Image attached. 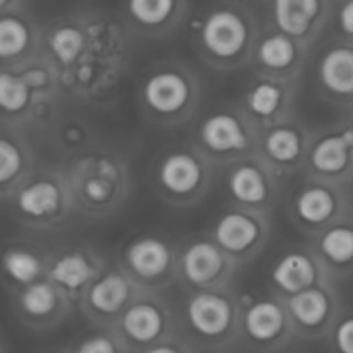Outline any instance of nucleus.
<instances>
[{
    "label": "nucleus",
    "mask_w": 353,
    "mask_h": 353,
    "mask_svg": "<svg viewBox=\"0 0 353 353\" xmlns=\"http://www.w3.org/2000/svg\"><path fill=\"white\" fill-rule=\"evenodd\" d=\"M259 2H264V3H269V0H259Z\"/></svg>",
    "instance_id": "c03bdc74"
},
{
    "label": "nucleus",
    "mask_w": 353,
    "mask_h": 353,
    "mask_svg": "<svg viewBox=\"0 0 353 353\" xmlns=\"http://www.w3.org/2000/svg\"><path fill=\"white\" fill-rule=\"evenodd\" d=\"M141 117L159 130H176L199 114L202 81L188 62L165 59L150 65L137 86Z\"/></svg>",
    "instance_id": "39448f33"
},
{
    "label": "nucleus",
    "mask_w": 353,
    "mask_h": 353,
    "mask_svg": "<svg viewBox=\"0 0 353 353\" xmlns=\"http://www.w3.org/2000/svg\"><path fill=\"white\" fill-rule=\"evenodd\" d=\"M296 338L303 341L326 340L331 327L341 316V302L334 279L296 293L285 300Z\"/></svg>",
    "instance_id": "a211bd4d"
},
{
    "label": "nucleus",
    "mask_w": 353,
    "mask_h": 353,
    "mask_svg": "<svg viewBox=\"0 0 353 353\" xmlns=\"http://www.w3.org/2000/svg\"><path fill=\"white\" fill-rule=\"evenodd\" d=\"M259 134L261 131L248 119L240 103H224L199 117L192 141L216 168L224 169L234 161L257 154Z\"/></svg>",
    "instance_id": "1a4fd4ad"
},
{
    "label": "nucleus",
    "mask_w": 353,
    "mask_h": 353,
    "mask_svg": "<svg viewBox=\"0 0 353 353\" xmlns=\"http://www.w3.org/2000/svg\"><path fill=\"white\" fill-rule=\"evenodd\" d=\"M243 296L234 286L185 293L178 310L179 333L200 352L240 343Z\"/></svg>",
    "instance_id": "0eeeda50"
},
{
    "label": "nucleus",
    "mask_w": 353,
    "mask_h": 353,
    "mask_svg": "<svg viewBox=\"0 0 353 353\" xmlns=\"http://www.w3.org/2000/svg\"><path fill=\"white\" fill-rule=\"evenodd\" d=\"M314 86L330 103L353 102V41L338 40L323 47L314 62Z\"/></svg>",
    "instance_id": "c85d7f7f"
},
{
    "label": "nucleus",
    "mask_w": 353,
    "mask_h": 353,
    "mask_svg": "<svg viewBox=\"0 0 353 353\" xmlns=\"http://www.w3.org/2000/svg\"><path fill=\"white\" fill-rule=\"evenodd\" d=\"M50 133L52 145L62 155V159L78 154V152L85 150L90 145L99 141L95 138L92 126L85 119H79V117H61L54 124Z\"/></svg>",
    "instance_id": "72a5a7b5"
},
{
    "label": "nucleus",
    "mask_w": 353,
    "mask_h": 353,
    "mask_svg": "<svg viewBox=\"0 0 353 353\" xmlns=\"http://www.w3.org/2000/svg\"><path fill=\"white\" fill-rule=\"evenodd\" d=\"M37 152L28 131L2 126L0 137V199L6 200L34 169Z\"/></svg>",
    "instance_id": "2f4dec72"
},
{
    "label": "nucleus",
    "mask_w": 353,
    "mask_h": 353,
    "mask_svg": "<svg viewBox=\"0 0 353 353\" xmlns=\"http://www.w3.org/2000/svg\"><path fill=\"white\" fill-rule=\"evenodd\" d=\"M314 130L299 116L265 128L259 134L257 155L281 178L303 171Z\"/></svg>",
    "instance_id": "412c9836"
},
{
    "label": "nucleus",
    "mask_w": 353,
    "mask_h": 353,
    "mask_svg": "<svg viewBox=\"0 0 353 353\" xmlns=\"http://www.w3.org/2000/svg\"><path fill=\"white\" fill-rule=\"evenodd\" d=\"M90 30L86 7L52 17L43 24L41 54L57 68L59 74L71 71L88 45Z\"/></svg>",
    "instance_id": "393cba45"
},
{
    "label": "nucleus",
    "mask_w": 353,
    "mask_h": 353,
    "mask_svg": "<svg viewBox=\"0 0 353 353\" xmlns=\"http://www.w3.org/2000/svg\"><path fill=\"white\" fill-rule=\"evenodd\" d=\"M140 293V286L116 262L107 265L105 271L88 286L78 309L92 326L112 330Z\"/></svg>",
    "instance_id": "f3484780"
},
{
    "label": "nucleus",
    "mask_w": 353,
    "mask_h": 353,
    "mask_svg": "<svg viewBox=\"0 0 353 353\" xmlns=\"http://www.w3.org/2000/svg\"><path fill=\"white\" fill-rule=\"evenodd\" d=\"M112 330L131 353H141L178 333V312L162 292H141Z\"/></svg>",
    "instance_id": "ddd939ff"
},
{
    "label": "nucleus",
    "mask_w": 353,
    "mask_h": 353,
    "mask_svg": "<svg viewBox=\"0 0 353 353\" xmlns=\"http://www.w3.org/2000/svg\"><path fill=\"white\" fill-rule=\"evenodd\" d=\"M240 269L210 231L190 234L179 241L176 283L185 293L233 286Z\"/></svg>",
    "instance_id": "9b49d317"
},
{
    "label": "nucleus",
    "mask_w": 353,
    "mask_h": 353,
    "mask_svg": "<svg viewBox=\"0 0 353 353\" xmlns=\"http://www.w3.org/2000/svg\"><path fill=\"white\" fill-rule=\"evenodd\" d=\"M347 123L353 128V102L350 103V107H348V119H347Z\"/></svg>",
    "instance_id": "a19ab883"
},
{
    "label": "nucleus",
    "mask_w": 353,
    "mask_h": 353,
    "mask_svg": "<svg viewBox=\"0 0 353 353\" xmlns=\"http://www.w3.org/2000/svg\"><path fill=\"white\" fill-rule=\"evenodd\" d=\"M326 340L331 353H353V312H341Z\"/></svg>",
    "instance_id": "c9c22d12"
},
{
    "label": "nucleus",
    "mask_w": 353,
    "mask_h": 353,
    "mask_svg": "<svg viewBox=\"0 0 353 353\" xmlns=\"http://www.w3.org/2000/svg\"><path fill=\"white\" fill-rule=\"evenodd\" d=\"M2 203L23 230L33 233L61 231L78 216L59 164L38 165Z\"/></svg>",
    "instance_id": "423d86ee"
},
{
    "label": "nucleus",
    "mask_w": 353,
    "mask_h": 353,
    "mask_svg": "<svg viewBox=\"0 0 353 353\" xmlns=\"http://www.w3.org/2000/svg\"><path fill=\"white\" fill-rule=\"evenodd\" d=\"M178 241L162 233H141L121 247L117 264L141 292H164L178 274Z\"/></svg>",
    "instance_id": "9d476101"
},
{
    "label": "nucleus",
    "mask_w": 353,
    "mask_h": 353,
    "mask_svg": "<svg viewBox=\"0 0 353 353\" xmlns=\"http://www.w3.org/2000/svg\"><path fill=\"white\" fill-rule=\"evenodd\" d=\"M200 353H236V352H233L231 348H221V350H209V352H200Z\"/></svg>",
    "instance_id": "79ce46f5"
},
{
    "label": "nucleus",
    "mask_w": 353,
    "mask_h": 353,
    "mask_svg": "<svg viewBox=\"0 0 353 353\" xmlns=\"http://www.w3.org/2000/svg\"><path fill=\"white\" fill-rule=\"evenodd\" d=\"M65 92L57 68L40 55L0 71L2 126L24 131H50L61 119Z\"/></svg>",
    "instance_id": "7ed1b4c3"
},
{
    "label": "nucleus",
    "mask_w": 353,
    "mask_h": 353,
    "mask_svg": "<svg viewBox=\"0 0 353 353\" xmlns=\"http://www.w3.org/2000/svg\"><path fill=\"white\" fill-rule=\"evenodd\" d=\"M224 190L233 205L271 214L281 199V176L254 154L224 168Z\"/></svg>",
    "instance_id": "dca6fc26"
},
{
    "label": "nucleus",
    "mask_w": 353,
    "mask_h": 353,
    "mask_svg": "<svg viewBox=\"0 0 353 353\" xmlns=\"http://www.w3.org/2000/svg\"><path fill=\"white\" fill-rule=\"evenodd\" d=\"M331 278L310 243L292 245L276 257L269 269V290L286 300Z\"/></svg>",
    "instance_id": "a878e982"
},
{
    "label": "nucleus",
    "mask_w": 353,
    "mask_h": 353,
    "mask_svg": "<svg viewBox=\"0 0 353 353\" xmlns=\"http://www.w3.org/2000/svg\"><path fill=\"white\" fill-rule=\"evenodd\" d=\"M90 38L78 64L61 76L69 99L90 107H110L119 99L131 69L133 33L121 16L86 7Z\"/></svg>",
    "instance_id": "f257e3e1"
},
{
    "label": "nucleus",
    "mask_w": 353,
    "mask_h": 353,
    "mask_svg": "<svg viewBox=\"0 0 353 353\" xmlns=\"http://www.w3.org/2000/svg\"><path fill=\"white\" fill-rule=\"evenodd\" d=\"M9 296L12 300L14 316L34 333L55 330L76 309L74 302L48 278L31 283Z\"/></svg>",
    "instance_id": "4be33fe9"
},
{
    "label": "nucleus",
    "mask_w": 353,
    "mask_h": 353,
    "mask_svg": "<svg viewBox=\"0 0 353 353\" xmlns=\"http://www.w3.org/2000/svg\"><path fill=\"white\" fill-rule=\"evenodd\" d=\"M210 234L240 268L254 262L271 238V214L233 205L219 212Z\"/></svg>",
    "instance_id": "4468645a"
},
{
    "label": "nucleus",
    "mask_w": 353,
    "mask_h": 353,
    "mask_svg": "<svg viewBox=\"0 0 353 353\" xmlns=\"http://www.w3.org/2000/svg\"><path fill=\"white\" fill-rule=\"evenodd\" d=\"M309 45L283 33L271 23L262 28L250 65L254 72L279 79H302L310 57Z\"/></svg>",
    "instance_id": "b1692460"
},
{
    "label": "nucleus",
    "mask_w": 353,
    "mask_h": 353,
    "mask_svg": "<svg viewBox=\"0 0 353 353\" xmlns=\"http://www.w3.org/2000/svg\"><path fill=\"white\" fill-rule=\"evenodd\" d=\"M45 353H71V350H52V352H45Z\"/></svg>",
    "instance_id": "37998d69"
},
{
    "label": "nucleus",
    "mask_w": 353,
    "mask_h": 353,
    "mask_svg": "<svg viewBox=\"0 0 353 353\" xmlns=\"http://www.w3.org/2000/svg\"><path fill=\"white\" fill-rule=\"evenodd\" d=\"M347 212L341 185L305 176L293 188L286 203V214L303 236H317L323 230Z\"/></svg>",
    "instance_id": "2eb2a0df"
},
{
    "label": "nucleus",
    "mask_w": 353,
    "mask_h": 353,
    "mask_svg": "<svg viewBox=\"0 0 353 353\" xmlns=\"http://www.w3.org/2000/svg\"><path fill=\"white\" fill-rule=\"evenodd\" d=\"M269 23L312 47L333 16L334 0H269Z\"/></svg>",
    "instance_id": "cd10ccee"
},
{
    "label": "nucleus",
    "mask_w": 353,
    "mask_h": 353,
    "mask_svg": "<svg viewBox=\"0 0 353 353\" xmlns=\"http://www.w3.org/2000/svg\"><path fill=\"white\" fill-rule=\"evenodd\" d=\"M54 250L30 236H10L3 241L2 272L7 293L47 278Z\"/></svg>",
    "instance_id": "c756f323"
},
{
    "label": "nucleus",
    "mask_w": 353,
    "mask_h": 353,
    "mask_svg": "<svg viewBox=\"0 0 353 353\" xmlns=\"http://www.w3.org/2000/svg\"><path fill=\"white\" fill-rule=\"evenodd\" d=\"M331 21L343 40L353 41V0H334Z\"/></svg>",
    "instance_id": "e433bc0d"
},
{
    "label": "nucleus",
    "mask_w": 353,
    "mask_h": 353,
    "mask_svg": "<svg viewBox=\"0 0 353 353\" xmlns=\"http://www.w3.org/2000/svg\"><path fill=\"white\" fill-rule=\"evenodd\" d=\"M333 279L353 272V216L345 212L340 219L309 240Z\"/></svg>",
    "instance_id": "473e14b6"
},
{
    "label": "nucleus",
    "mask_w": 353,
    "mask_h": 353,
    "mask_svg": "<svg viewBox=\"0 0 353 353\" xmlns=\"http://www.w3.org/2000/svg\"><path fill=\"white\" fill-rule=\"evenodd\" d=\"M26 7V0H0V12H10Z\"/></svg>",
    "instance_id": "ea45409f"
},
{
    "label": "nucleus",
    "mask_w": 353,
    "mask_h": 353,
    "mask_svg": "<svg viewBox=\"0 0 353 353\" xmlns=\"http://www.w3.org/2000/svg\"><path fill=\"white\" fill-rule=\"evenodd\" d=\"M141 353H200V350L178 331L171 338L147 348V350Z\"/></svg>",
    "instance_id": "4c0bfd02"
},
{
    "label": "nucleus",
    "mask_w": 353,
    "mask_h": 353,
    "mask_svg": "<svg viewBox=\"0 0 353 353\" xmlns=\"http://www.w3.org/2000/svg\"><path fill=\"white\" fill-rule=\"evenodd\" d=\"M296 340L286 302L278 295L243 296L240 343L254 353H278Z\"/></svg>",
    "instance_id": "f8f14e48"
},
{
    "label": "nucleus",
    "mask_w": 353,
    "mask_h": 353,
    "mask_svg": "<svg viewBox=\"0 0 353 353\" xmlns=\"http://www.w3.org/2000/svg\"><path fill=\"white\" fill-rule=\"evenodd\" d=\"M109 261L99 248L74 243L55 248L47 278L74 302L76 309L88 286L105 271Z\"/></svg>",
    "instance_id": "5701e85b"
},
{
    "label": "nucleus",
    "mask_w": 353,
    "mask_h": 353,
    "mask_svg": "<svg viewBox=\"0 0 353 353\" xmlns=\"http://www.w3.org/2000/svg\"><path fill=\"white\" fill-rule=\"evenodd\" d=\"M300 83L255 72L241 93L240 107L259 131L265 130L295 116Z\"/></svg>",
    "instance_id": "6ab92c4d"
},
{
    "label": "nucleus",
    "mask_w": 353,
    "mask_h": 353,
    "mask_svg": "<svg viewBox=\"0 0 353 353\" xmlns=\"http://www.w3.org/2000/svg\"><path fill=\"white\" fill-rule=\"evenodd\" d=\"M262 24L247 0H216L192 24V43L205 65L233 72L252 62Z\"/></svg>",
    "instance_id": "20e7f679"
},
{
    "label": "nucleus",
    "mask_w": 353,
    "mask_h": 353,
    "mask_svg": "<svg viewBox=\"0 0 353 353\" xmlns=\"http://www.w3.org/2000/svg\"><path fill=\"white\" fill-rule=\"evenodd\" d=\"M71 353H131L114 330H100L83 336Z\"/></svg>",
    "instance_id": "f704fd0d"
},
{
    "label": "nucleus",
    "mask_w": 353,
    "mask_h": 353,
    "mask_svg": "<svg viewBox=\"0 0 353 353\" xmlns=\"http://www.w3.org/2000/svg\"><path fill=\"white\" fill-rule=\"evenodd\" d=\"M343 188V195H345V203H347V210L350 214H353V176L348 181H345L341 185Z\"/></svg>",
    "instance_id": "58836bf2"
},
{
    "label": "nucleus",
    "mask_w": 353,
    "mask_h": 353,
    "mask_svg": "<svg viewBox=\"0 0 353 353\" xmlns=\"http://www.w3.org/2000/svg\"><path fill=\"white\" fill-rule=\"evenodd\" d=\"M188 9V0H123L119 16L134 38L162 40L181 28Z\"/></svg>",
    "instance_id": "bb28decb"
},
{
    "label": "nucleus",
    "mask_w": 353,
    "mask_h": 353,
    "mask_svg": "<svg viewBox=\"0 0 353 353\" xmlns=\"http://www.w3.org/2000/svg\"><path fill=\"white\" fill-rule=\"evenodd\" d=\"M76 214L90 221L116 216L133 192V159L123 148L95 141L85 150L61 159Z\"/></svg>",
    "instance_id": "f03ea898"
},
{
    "label": "nucleus",
    "mask_w": 353,
    "mask_h": 353,
    "mask_svg": "<svg viewBox=\"0 0 353 353\" xmlns=\"http://www.w3.org/2000/svg\"><path fill=\"white\" fill-rule=\"evenodd\" d=\"M43 24L24 7L0 12V62L2 68H14L31 61L41 52Z\"/></svg>",
    "instance_id": "7c9ffc66"
},
{
    "label": "nucleus",
    "mask_w": 353,
    "mask_h": 353,
    "mask_svg": "<svg viewBox=\"0 0 353 353\" xmlns=\"http://www.w3.org/2000/svg\"><path fill=\"white\" fill-rule=\"evenodd\" d=\"M216 165L195 143L165 147L150 165L154 193L172 209H190L209 195Z\"/></svg>",
    "instance_id": "6e6552de"
},
{
    "label": "nucleus",
    "mask_w": 353,
    "mask_h": 353,
    "mask_svg": "<svg viewBox=\"0 0 353 353\" xmlns=\"http://www.w3.org/2000/svg\"><path fill=\"white\" fill-rule=\"evenodd\" d=\"M305 176L343 185L353 176V128L348 123L314 130Z\"/></svg>",
    "instance_id": "aec40b11"
}]
</instances>
